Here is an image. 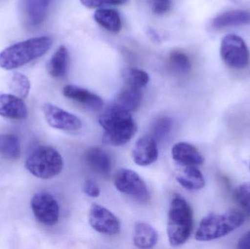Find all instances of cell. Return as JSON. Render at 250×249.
Returning a JSON list of instances; mask_svg holds the SVG:
<instances>
[{"instance_id": "obj_5", "label": "cell", "mask_w": 250, "mask_h": 249, "mask_svg": "<svg viewBox=\"0 0 250 249\" xmlns=\"http://www.w3.org/2000/svg\"><path fill=\"white\" fill-rule=\"evenodd\" d=\"M25 167L37 178L50 179L62 171L64 161L62 155L54 148L40 146L29 155Z\"/></svg>"}, {"instance_id": "obj_24", "label": "cell", "mask_w": 250, "mask_h": 249, "mask_svg": "<svg viewBox=\"0 0 250 249\" xmlns=\"http://www.w3.org/2000/svg\"><path fill=\"white\" fill-rule=\"evenodd\" d=\"M122 77L126 86L141 89L149 81V76L144 70L138 68H127L123 70Z\"/></svg>"}, {"instance_id": "obj_12", "label": "cell", "mask_w": 250, "mask_h": 249, "mask_svg": "<svg viewBox=\"0 0 250 249\" xmlns=\"http://www.w3.org/2000/svg\"><path fill=\"white\" fill-rule=\"evenodd\" d=\"M51 0H21L23 22L29 27L41 25L46 18Z\"/></svg>"}, {"instance_id": "obj_17", "label": "cell", "mask_w": 250, "mask_h": 249, "mask_svg": "<svg viewBox=\"0 0 250 249\" xmlns=\"http://www.w3.org/2000/svg\"><path fill=\"white\" fill-rule=\"evenodd\" d=\"M250 23V12L245 10H233L225 12L213 19L211 26L221 29L229 26H237Z\"/></svg>"}, {"instance_id": "obj_7", "label": "cell", "mask_w": 250, "mask_h": 249, "mask_svg": "<svg viewBox=\"0 0 250 249\" xmlns=\"http://www.w3.org/2000/svg\"><path fill=\"white\" fill-rule=\"evenodd\" d=\"M114 184L120 192L132 197L140 203H146L150 194L145 181L132 170L122 168L114 177Z\"/></svg>"}, {"instance_id": "obj_26", "label": "cell", "mask_w": 250, "mask_h": 249, "mask_svg": "<svg viewBox=\"0 0 250 249\" xmlns=\"http://www.w3.org/2000/svg\"><path fill=\"white\" fill-rule=\"evenodd\" d=\"M169 61L172 68L181 74L190 71L192 64L189 57L182 51H173L169 56Z\"/></svg>"}, {"instance_id": "obj_23", "label": "cell", "mask_w": 250, "mask_h": 249, "mask_svg": "<svg viewBox=\"0 0 250 249\" xmlns=\"http://www.w3.org/2000/svg\"><path fill=\"white\" fill-rule=\"evenodd\" d=\"M68 61V51L64 46H60L54 53L48 64V72L54 77L65 76Z\"/></svg>"}, {"instance_id": "obj_30", "label": "cell", "mask_w": 250, "mask_h": 249, "mask_svg": "<svg viewBox=\"0 0 250 249\" xmlns=\"http://www.w3.org/2000/svg\"><path fill=\"white\" fill-rule=\"evenodd\" d=\"M83 5L89 8H100L108 5H122L128 0H80Z\"/></svg>"}, {"instance_id": "obj_27", "label": "cell", "mask_w": 250, "mask_h": 249, "mask_svg": "<svg viewBox=\"0 0 250 249\" xmlns=\"http://www.w3.org/2000/svg\"><path fill=\"white\" fill-rule=\"evenodd\" d=\"M233 195L243 213L250 217V183H243L238 186Z\"/></svg>"}, {"instance_id": "obj_14", "label": "cell", "mask_w": 250, "mask_h": 249, "mask_svg": "<svg viewBox=\"0 0 250 249\" xmlns=\"http://www.w3.org/2000/svg\"><path fill=\"white\" fill-rule=\"evenodd\" d=\"M172 157L182 166L198 167L204 162V158L196 147L187 142H179L172 148Z\"/></svg>"}, {"instance_id": "obj_21", "label": "cell", "mask_w": 250, "mask_h": 249, "mask_svg": "<svg viewBox=\"0 0 250 249\" xmlns=\"http://www.w3.org/2000/svg\"><path fill=\"white\" fill-rule=\"evenodd\" d=\"M95 21L106 30L117 33L122 29V20L117 10L113 9L101 8L94 15Z\"/></svg>"}, {"instance_id": "obj_10", "label": "cell", "mask_w": 250, "mask_h": 249, "mask_svg": "<svg viewBox=\"0 0 250 249\" xmlns=\"http://www.w3.org/2000/svg\"><path fill=\"white\" fill-rule=\"evenodd\" d=\"M44 116L48 125L57 130L75 132L82 129V122L79 117L51 103L42 105Z\"/></svg>"}, {"instance_id": "obj_20", "label": "cell", "mask_w": 250, "mask_h": 249, "mask_svg": "<svg viewBox=\"0 0 250 249\" xmlns=\"http://www.w3.org/2000/svg\"><path fill=\"white\" fill-rule=\"evenodd\" d=\"M183 167L185 168L183 171L176 176V181L182 187L191 191H196L205 187V178L198 167Z\"/></svg>"}, {"instance_id": "obj_1", "label": "cell", "mask_w": 250, "mask_h": 249, "mask_svg": "<svg viewBox=\"0 0 250 249\" xmlns=\"http://www.w3.org/2000/svg\"><path fill=\"white\" fill-rule=\"evenodd\" d=\"M99 124L104 130L103 141L110 146H124L137 131L131 113L114 104L100 115Z\"/></svg>"}, {"instance_id": "obj_4", "label": "cell", "mask_w": 250, "mask_h": 249, "mask_svg": "<svg viewBox=\"0 0 250 249\" xmlns=\"http://www.w3.org/2000/svg\"><path fill=\"white\" fill-rule=\"evenodd\" d=\"M193 228V212L189 203L180 195L172 199L167 216V233L172 247L187 242Z\"/></svg>"}, {"instance_id": "obj_11", "label": "cell", "mask_w": 250, "mask_h": 249, "mask_svg": "<svg viewBox=\"0 0 250 249\" xmlns=\"http://www.w3.org/2000/svg\"><path fill=\"white\" fill-rule=\"evenodd\" d=\"M159 149L157 142L151 135L140 137L132 152V157L136 165L148 166L158 159Z\"/></svg>"}, {"instance_id": "obj_9", "label": "cell", "mask_w": 250, "mask_h": 249, "mask_svg": "<svg viewBox=\"0 0 250 249\" xmlns=\"http://www.w3.org/2000/svg\"><path fill=\"white\" fill-rule=\"evenodd\" d=\"M89 222L92 229L104 235H117L121 228L118 218L106 208L98 204L91 206Z\"/></svg>"}, {"instance_id": "obj_16", "label": "cell", "mask_w": 250, "mask_h": 249, "mask_svg": "<svg viewBox=\"0 0 250 249\" xmlns=\"http://www.w3.org/2000/svg\"><path fill=\"white\" fill-rule=\"evenodd\" d=\"M84 160L92 171L103 177H108L112 170V161L108 153L99 147H92L84 153Z\"/></svg>"}, {"instance_id": "obj_29", "label": "cell", "mask_w": 250, "mask_h": 249, "mask_svg": "<svg viewBox=\"0 0 250 249\" xmlns=\"http://www.w3.org/2000/svg\"><path fill=\"white\" fill-rule=\"evenodd\" d=\"M151 8V11L157 15H163L169 11L171 5L170 0H144Z\"/></svg>"}, {"instance_id": "obj_22", "label": "cell", "mask_w": 250, "mask_h": 249, "mask_svg": "<svg viewBox=\"0 0 250 249\" xmlns=\"http://www.w3.org/2000/svg\"><path fill=\"white\" fill-rule=\"evenodd\" d=\"M21 153L20 140L15 134H0V154L9 160L19 159Z\"/></svg>"}, {"instance_id": "obj_2", "label": "cell", "mask_w": 250, "mask_h": 249, "mask_svg": "<svg viewBox=\"0 0 250 249\" xmlns=\"http://www.w3.org/2000/svg\"><path fill=\"white\" fill-rule=\"evenodd\" d=\"M48 37L32 38L13 44L0 53V67L14 70L42 57L52 45Z\"/></svg>"}, {"instance_id": "obj_25", "label": "cell", "mask_w": 250, "mask_h": 249, "mask_svg": "<svg viewBox=\"0 0 250 249\" xmlns=\"http://www.w3.org/2000/svg\"><path fill=\"white\" fill-rule=\"evenodd\" d=\"M9 88L13 95L23 99L28 96L30 90V82L24 75L15 73L9 83Z\"/></svg>"}, {"instance_id": "obj_6", "label": "cell", "mask_w": 250, "mask_h": 249, "mask_svg": "<svg viewBox=\"0 0 250 249\" xmlns=\"http://www.w3.org/2000/svg\"><path fill=\"white\" fill-rule=\"evenodd\" d=\"M220 56L226 65L234 70H242L250 63L249 49L245 40L234 34H229L222 39Z\"/></svg>"}, {"instance_id": "obj_33", "label": "cell", "mask_w": 250, "mask_h": 249, "mask_svg": "<svg viewBox=\"0 0 250 249\" xmlns=\"http://www.w3.org/2000/svg\"></svg>"}, {"instance_id": "obj_15", "label": "cell", "mask_w": 250, "mask_h": 249, "mask_svg": "<svg viewBox=\"0 0 250 249\" xmlns=\"http://www.w3.org/2000/svg\"><path fill=\"white\" fill-rule=\"evenodd\" d=\"M0 115L8 119H24L28 115L27 108L21 98L2 94L0 95Z\"/></svg>"}, {"instance_id": "obj_3", "label": "cell", "mask_w": 250, "mask_h": 249, "mask_svg": "<svg viewBox=\"0 0 250 249\" xmlns=\"http://www.w3.org/2000/svg\"><path fill=\"white\" fill-rule=\"evenodd\" d=\"M246 215L240 210H229L224 213H209L200 222L195 238L200 242H208L223 238L240 228Z\"/></svg>"}, {"instance_id": "obj_32", "label": "cell", "mask_w": 250, "mask_h": 249, "mask_svg": "<svg viewBox=\"0 0 250 249\" xmlns=\"http://www.w3.org/2000/svg\"><path fill=\"white\" fill-rule=\"evenodd\" d=\"M237 248L239 249H250V230L245 233L238 242Z\"/></svg>"}, {"instance_id": "obj_31", "label": "cell", "mask_w": 250, "mask_h": 249, "mask_svg": "<svg viewBox=\"0 0 250 249\" xmlns=\"http://www.w3.org/2000/svg\"><path fill=\"white\" fill-rule=\"evenodd\" d=\"M83 192L92 198H96L101 194V189L92 180H86L83 186Z\"/></svg>"}, {"instance_id": "obj_19", "label": "cell", "mask_w": 250, "mask_h": 249, "mask_svg": "<svg viewBox=\"0 0 250 249\" xmlns=\"http://www.w3.org/2000/svg\"><path fill=\"white\" fill-rule=\"evenodd\" d=\"M142 98L141 89L126 86V87L117 95L114 100V105L123 108L128 112H135L141 106Z\"/></svg>"}, {"instance_id": "obj_8", "label": "cell", "mask_w": 250, "mask_h": 249, "mask_svg": "<svg viewBox=\"0 0 250 249\" xmlns=\"http://www.w3.org/2000/svg\"><path fill=\"white\" fill-rule=\"evenodd\" d=\"M31 207L37 220L47 227L54 226L60 219V206L56 199L47 192H38L31 200Z\"/></svg>"}, {"instance_id": "obj_13", "label": "cell", "mask_w": 250, "mask_h": 249, "mask_svg": "<svg viewBox=\"0 0 250 249\" xmlns=\"http://www.w3.org/2000/svg\"><path fill=\"white\" fill-rule=\"evenodd\" d=\"M62 92L65 97L76 101L92 111H99L104 107V101L101 96L80 86L67 85Z\"/></svg>"}, {"instance_id": "obj_18", "label": "cell", "mask_w": 250, "mask_h": 249, "mask_svg": "<svg viewBox=\"0 0 250 249\" xmlns=\"http://www.w3.org/2000/svg\"><path fill=\"white\" fill-rule=\"evenodd\" d=\"M134 245L139 249H151L158 241V234L151 225L146 222H138L134 227Z\"/></svg>"}, {"instance_id": "obj_28", "label": "cell", "mask_w": 250, "mask_h": 249, "mask_svg": "<svg viewBox=\"0 0 250 249\" xmlns=\"http://www.w3.org/2000/svg\"><path fill=\"white\" fill-rule=\"evenodd\" d=\"M172 125V120L169 117H159L151 126V135L155 139L156 141H160L169 134L171 130Z\"/></svg>"}]
</instances>
